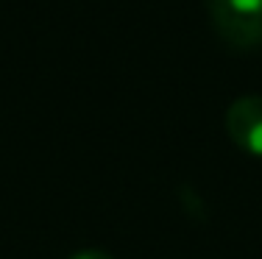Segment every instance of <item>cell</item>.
I'll return each mask as SVG.
<instances>
[{"label":"cell","mask_w":262,"mask_h":259,"mask_svg":"<svg viewBox=\"0 0 262 259\" xmlns=\"http://www.w3.org/2000/svg\"><path fill=\"white\" fill-rule=\"evenodd\" d=\"M209 20L226 45L262 48V0H209Z\"/></svg>","instance_id":"cell-1"},{"label":"cell","mask_w":262,"mask_h":259,"mask_svg":"<svg viewBox=\"0 0 262 259\" xmlns=\"http://www.w3.org/2000/svg\"><path fill=\"white\" fill-rule=\"evenodd\" d=\"M226 131L237 148L262 156V95L237 98L226 112Z\"/></svg>","instance_id":"cell-2"},{"label":"cell","mask_w":262,"mask_h":259,"mask_svg":"<svg viewBox=\"0 0 262 259\" xmlns=\"http://www.w3.org/2000/svg\"><path fill=\"white\" fill-rule=\"evenodd\" d=\"M70 259H115V256L103 254V251H92V248H86V251H78V254H73Z\"/></svg>","instance_id":"cell-3"}]
</instances>
